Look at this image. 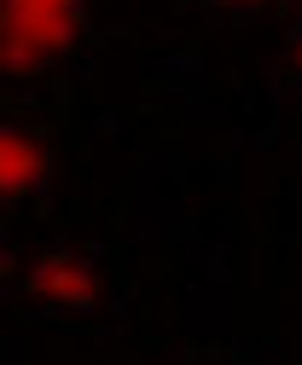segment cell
Here are the masks:
<instances>
[{
  "label": "cell",
  "instance_id": "6da1fadb",
  "mask_svg": "<svg viewBox=\"0 0 302 365\" xmlns=\"http://www.w3.org/2000/svg\"><path fill=\"white\" fill-rule=\"evenodd\" d=\"M0 35H6V70L18 81L41 76L81 47L88 0H6L0 6Z\"/></svg>",
  "mask_w": 302,
  "mask_h": 365
},
{
  "label": "cell",
  "instance_id": "7a4b0ae2",
  "mask_svg": "<svg viewBox=\"0 0 302 365\" xmlns=\"http://www.w3.org/2000/svg\"><path fill=\"white\" fill-rule=\"evenodd\" d=\"M18 284H24L29 296H41V302H53V307H76V313L99 307V296H105V279H99L94 250H70V244L41 250V255L24 267V279H18Z\"/></svg>",
  "mask_w": 302,
  "mask_h": 365
},
{
  "label": "cell",
  "instance_id": "3957f363",
  "mask_svg": "<svg viewBox=\"0 0 302 365\" xmlns=\"http://www.w3.org/2000/svg\"><path fill=\"white\" fill-rule=\"evenodd\" d=\"M47 186H53V145L29 128H6L0 133V197H6V209H24Z\"/></svg>",
  "mask_w": 302,
  "mask_h": 365
},
{
  "label": "cell",
  "instance_id": "277c9868",
  "mask_svg": "<svg viewBox=\"0 0 302 365\" xmlns=\"http://www.w3.org/2000/svg\"><path fill=\"white\" fill-rule=\"evenodd\" d=\"M209 6H221V12H238V6H262V0H209Z\"/></svg>",
  "mask_w": 302,
  "mask_h": 365
},
{
  "label": "cell",
  "instance_id": "5b68a950",
  "mask_svg": "<svg viewBox=\"0 0 302 365\" xmlns=\"http://www.w3.org/2000/svg\"><path fill=\"white\" fill-rule=\"evenodd\" d=\"M296 64H302V41H296Z\"/></svg>",
  "mask_w": 302,
  "mask_h": 365
}]
</instances>
